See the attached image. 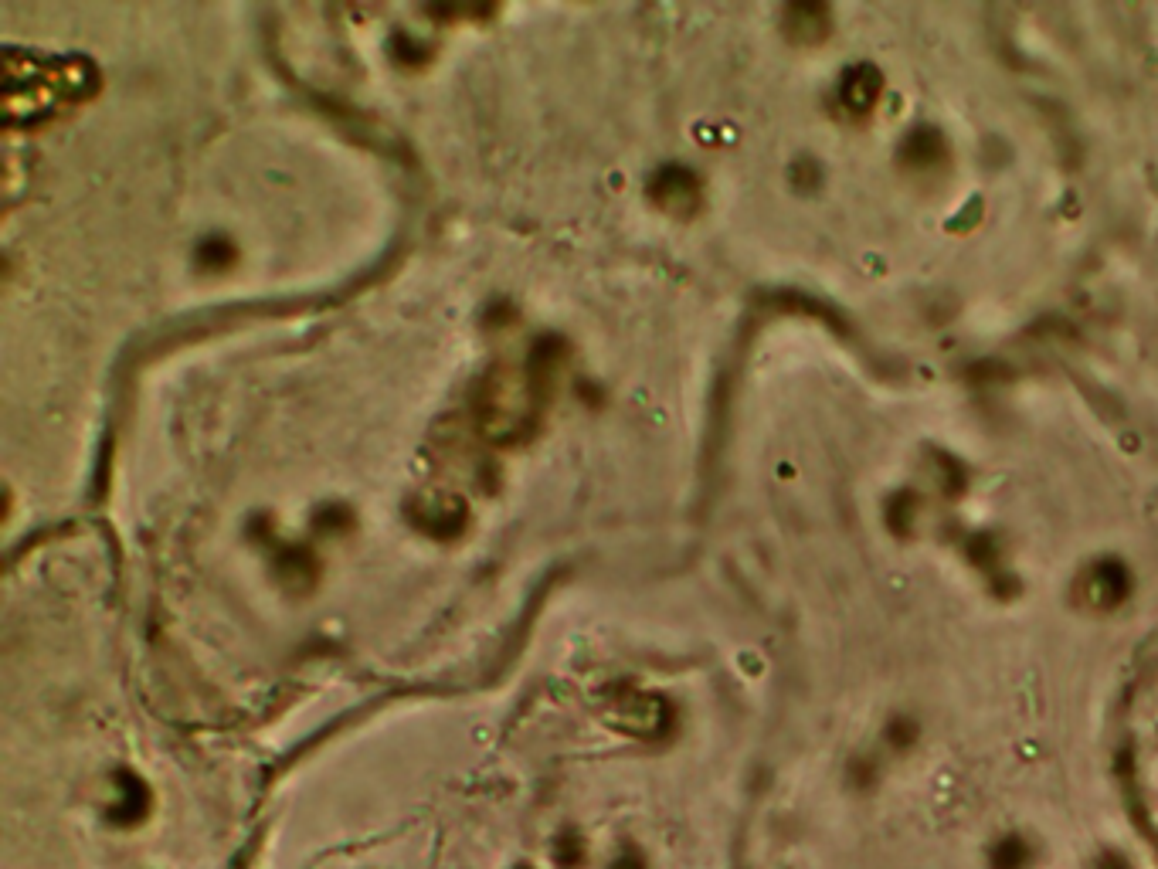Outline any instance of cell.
<instances>
[{
  "instance_id": "5",
  "label": "cell",
  "mask_w": 1158,
  "mask_h": 869,
  "mask_svg": "<svg viewBox=\"0 0 1158 869\" xmlns=\"http://www.w3.org/2000/svg\"><path fill=\"white\" fill-rule=\"evenodd\" d=\"M877 92H880V82L873 72H856L846 85L849 106H856V109H870L873 99H877Z\"/></svg>"
},
{
  "instance_id": "2",
  "label": "cell",
  "mask_w": 1158,
  "mask_h": 869,
  "mask_svg": "<svg viewBox=\"0 0 1158 869\" xmlns=\"http://www.w3.org/2000/svg\"><path fill=\"white\" fill-rule=\"evenodd\" d=\"M28 85L24 96L7 99V119L24 116V123H34L38 116H51L58 109L72 106L85 96V62H51V58H28Z\"/></svg>"
},
{
  "instance_id": "1",
  "label": "cell",
  "mask_w": 1158,
  "mask_h": 869,
  "mask_svg": "<svg viewBox=\"0 0 1158 869\" xmlns=\"http://www.w3.org/2000/svg\"><path fill=\"white\" fill-rule=\"evenodd\" d=\"M557 360H561V350L540 343L523 364H506L486 377L483 394L476 401V415L490 442L513 445L517 438L534 432L554 391Z\"/></svg>"
},
{
  "instance_id": "4",
  "label": "cell",
  "mask_w": 1158,
  "mask_h": 869,
  "mask_svg": "<svg viewBox=\"0 0 1158 869\" xmlns=\"http://www.w3.org/2000/svg\"><path fill=\"white\" fill-rule=\"evenodd\" d=\"M653 201H656L663 211L680 214V218H686V214L697 211V204H700V187H697V180L686 174V170H676V167H673V170H663V174H659V177L653 180Z\"/></svg>"
},
{
  "instance_id": "3",
  "label": "cell",
  "mask_w": 1158,
  "mask_h": 869,
  "mask_svg": "<svg viewBox=\"0 0 1158 869\" xmlns=\"http://www.w3.org/2000/svg\"><path fill=\"white\" fill-rule=\"evenodd\" d=\"M415 520L432 533V537H452V533L462 530V520H466V506L456 496H442V493H425L415 499L411 506Z\"/></svg>"
}]
</instances>
